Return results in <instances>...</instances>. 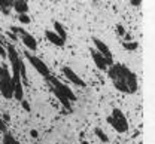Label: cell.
Here are the masks:
<instances>
[{"mask_svg": "<svg viewBox=\"0 0 155 144\" xmlns=\"http://www.w3.org/2000/svg\"><path fill=\"white\" fill-rule=\"evenodd\" d=\"M0 57H8V54L3 48V37H0Z\"/></svg>", "mask_w": 155, "mask_h": 144, "instance_id": "cell-18", "label": "cell"}, {"mask_svg": "<svg viewBox=\"0 0 155 144\" xmlns=\"http://www.w3.org/2000/svg\"><path fill=\"white\" fill-rule=\"evenodd\" d=\"M130 3H131L133 6H140V3H142V2H140V0H131Z\"/></svg>", "mask_w": 155, "mask_h": 144, "instance_id": "cell-23", "label": "cell"}, {"mask_svg": "<svg viewBox=\"0 0 155 144\" xmlns=\"http://www.w3.org/2000/svg\"><path fill=\"white\" fill-rule=\"evenodd\" d=\"M106 121H107V124L110 125L116 132H119V134H124V132L128 131V121H127L125 114H124L119 108H114V110H112V114L107 116Z\"/></svg>", "mask_w": 155, "mask_h": 144, "instance_id": "cell-4", "label": "cell"}, {"mask_svg": "<svg viewBox=\"0 0 155 144\" xmlns=\"http://www.w3.org/2000/svg\"><path fill=\"white\" fill-rule=\"evenodd\" d=\"M12 0H0V11L5 14V15H9L11 9H12Z\"/></svg>", "mask_w": 155, "mask_h": 144, "instance_id": "cell-13", "label": "cell"}, {"mask_svg": "<svg viewBox=\"0 0 155 144\" xmlns=\"http://www.w3.org/2000/svg\"><path fill=\"white\" fill-rule=\"evenodd\" d=\"M0 94L3 98L11 100L14 98V86H12V74L8 65L0 64Z\"/></svg>", "mask_w": 155, "mask_h": 144, "instance_id": "cell-3", "label": "cell"}, {"mask_svg": "<svg viewBox=\"0 0 155 144\" xmlns=\"http://www.w3.org/2000/svg\"><path fill=\"white\" fill-rule=\"evenodd\" d=\"M11 31L14 34L19 36V39L25 45V48H28L30 51H36L38 49V42H36V39L28 31H25L24 28H21V27H11Z\"/></svg>", "mask_w": 155, "mask_h": 144, "instance_id": "cell-5", "label": "cell"}, {"mask_svg": "<svg viewBox=\"0 0 155 144\" xmlns=\"http://www.w3.org/2000/svg\"><path fill=\"white\" fill-rule=\"evenodd\" d=\"M63 74H64V76H66V77H67L70 82L73 83V85L81 86V88H82V86H85V82H84V80H82L79 76H78V74L73 71V70H72V68H70V67H67V65H66V67H63Z\"/></svg>", "mask_w": 155, "mask_h": 144, "instance_id": "cell-9", "label": "cell"}, {"mask_svg": "<svg viewBox=\"0 0 155 144\" xmlns=\"http://www.w3.org/2000/svg\"><path fill=\"white\" fill-rule=\"evenodd\" d=\"M91 51V58H93V61H94V64L97 65V68H100V70H107L114 62L109 61V60H106L101 54H98L96 49L93 48V49H90Z\"/></svg>", "mask_w": 155, "mask_h": 144, "instance_id": "cell-7", "label": "cell"}, {"mask_svg": "<svg viewBox=\"0 0 155 144\" xmlns=\"http://www.w3.org/2000/svg\"><path fill=\"white\" fill-rule=\"evenodd\" d=\"M54 27H55V34H57L63 42H66L67 33H66V30H64V25H63L60 21H54Z\"/></svg>", "mask_w": 155, "mask_h": 144, "instance_id": "cell-12", "label": "cell"}, {"mask_svg": "<svg viewBox=\"0 0 155 144\" xmlns=\"http://www.w3.org/2000/svg\"><path fill=\"white\" fill-rule=\"evenodd\" d=\"M2 144H19V141L17 140V138H14L11 134L5 132V135H3V140H2Z\"/></svg>", "mask_w": 155, "mask_h": 144, "instance_id": "cell-14", "label": "cell"}, {"mask_svg": "<svg viewBox=\"0 0 155 144\" xmlns=\"http://www.w3.org/2000/svg\"><path fill=\"white\" fill-rule=\"evenodd\" d=\"M116 33H118V36H125V30H124V27L121 24L116 25Z\"/></svg>", "mask_w": 155, "mask_h": 144, "instance_id": "cell-19", "label": "cell"}, {"mask_svg": "<svg viewBox=\"0 0 155 144\" xmlns=\"http://www.w3.org/2000/svg\"><path fill=\"white\" fill-rule=\"evenodd\" d=\"M18 20L21 24H28V22H30V17H28V15H19Z\"/></svg>", "mask_w": 155, "mask_h": 144, "instance_id": "cell-17", "label": "cell"}, {"mask_svg": "<svg viewBox=\"0 0 155 144\" xmlns=\"http://www.w3.org/2000/svg\"><path fill=\"white\" fill-rule=\"evenodd\" d=\"M2 132H6V124H5V121L0 117V134Z\"/></svg>", "mask_w": 155, "mask_h": 144, "instance_id": "cell-20", "label": "cell"}, {"mask_svg": "<svg viewBox=\"0 0 155 144\" xmlns=\"http://www.w3.org/2000/svg\"><path fill=\"white\" fill-rule=\"evenodd\" d=\"M24 55H25V58L28 60V62L38 70L39 74H42L45 79H48L49 76H52L51 74V70H49V67L45 64V62L42 61L39 57H36V55H33V54H30V52H24Z\"/></svg>", "mask_w": 155, "mask_h": 144, "instance_id": "cell-6", "label": "cell"}, {"mask_svg": "<svg viewBox=\"0 0 155 144\" xmlns=\"http://www.w3.org/2000/svg\"><path fill=\"white\" fill-rule=\"evenodd\" d=\"M93 43H94V49H96L98 54H101L106 60L112 61V52L109 51V46H107L104 42L100 40V39H97V37H93ZM112 62H114V61H112Z\"/></svg>", "mask_w": 155, "mask_h": 144, "instance_id": "cell-8", "label": "cell"}, {"mask_svg": "<svg viewBox=\"0 0 155 144\" xmlns=\"http://www.w3.org/2000/svg\"><path fill=\"white\" fill-rule=\"evenodd\" d=\"M0 37H2V34H0Z\"/></svg>", "mask_w": 155, "mask_h": 144, "instance_id": "cell-25", "label": "cell"}, {"mask_svg": "<svg viewBox=\"0 0 155 144\" xmlns=\"http://www.w3.org/2000/svg\"><path fill=\"white\" fill-rule=\"evenodd\" d=\"M30 134H31V137H33V138H36V137H38V131H36V129H31V132H30Z\"/></svg>", "mask_w": 155, "mask_h": 144, "instance_id": "cell-24", "label": "cell"}, {"mask_svg": "<svg viewBox=\"0 0 155 144\" xmlns=\"http://www.w3.org/2000/svg\"><path fill=\"white\" fill-rule=\"evenodd\" d=\"M94 134L98 137L100 141H103V143H107V141H109V137L104 134V131H103L101 128H96V129H94Z\"/></svg>", "mask_w": 155, "mask_h": 144, "instance_id": "cell-15", "label": "cell"}, {"mask_svg": "<svg viewBox=\"0 0 155 144\" xmlns=\"http://www.w3.org/2000/svg\"><path fill=\"white\" fill-rule=\"evenodd\" d=\"M45 37H46L48 40L51 42L52 45H55V46H60V48H63V46H64V43H66V42L61 40V39L58 37L57 34L54 33V31H49V30H46V31H45Z\"/></svg>", "mask_w": 155, "mask_h": 144, "instance_id": "cell-11", "label": "cell"}, {"mask_svg": "<svg viewBox=\"0 0 155 144\" xmlns=\"http://www.w3.org/2000/svg\"><path fill=\"white\" fill-rule=\"evenodd\" d=\"M8 36H9V37H11V39H14V42L17 40V39H18V36H17V34H14V33H12V31H11V33H8Z\"/></svg>", "mask_w": 155, "mask_h": 144, "instance_id": "cell-22", "label": "cell"}, {"mask_svg": "<svg viewBox=\"0 0 155 144\" xmlns=\"http://www.w3.org/2000/svg\"><path fill=\"white\" fill-rule=\"evenodd\" d=\"M46 82L49 83V86H51V91L54 92V95L57 97V100L61 103V105L66 108V110H72V101H76V95L73 94V91L67 86V85H64V83H61L58 80L55 76H49L48 79H46Z\"/></svg>", "mask_w": 155, "mask_h": 144, "instance_id": "cell-2", "label": "cell"}, {"mask_svg": "<svg viewBox=\"0 0 155 144\" xmlns=\"http://www.w3.org/2000/svg\"><path fill=\"white\" fill-rule=\"evenodd\" d=\"M12 9L15 12H18L19 15H27V12H28V3L24 2V0H17V2L12 3Z\"/></svg>", "mask_w": 155, "mask_h": 144, "instance_id": "cell-10", "label": "cell"}, {"mask_svg": "<svg viewBox=\"0 0 155 144\" xmlns=\"http://www.w3.org/2000/svg\"><path fill=\"white\" fill-rule=\"evenodd\" d=\"M122 46L127 49V51H136L137 48H139V43L134 40H128V42H122Z\"/></svg>", "mask_w": 155, "mask_h": 144, "instance_id": "cell-16", "label": "cell"}, {"mask_svg": "<svg viewBox=\"0 0 155 144\" xmlns=\"http://www.w3.org/2000/svg\"><path fill=\"white\" fill-rule=\"evenodd\" d=\"M107 76L112 80L116 91L124 94H136L139 89V80L134 71L124 64H112L107 68Z\"/></svg>", "mask_w": 155, "mask_h": 144, "instance_id": "cell-1", "label": "cell"}, {"mask_svg": "<svg viewBox=\"0 0 155 144\" xmlns=\"http://www.w3.org/2000/svg\"><path fill=\"white\" fill-rule=\"evenodd\" d=\"M21 104H22V108H24L25 111H30V104L27 103V101H24V100H22V101H21Z\"/></svg>", "mask_w": 155, "mask_h": 144, "instance_id": "cell-21", "label": "cell"}]
</instances>
